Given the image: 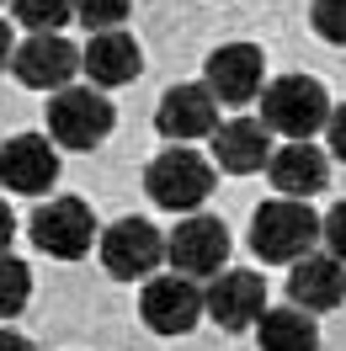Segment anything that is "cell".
<instances>
[{"label":"cell","mask_w":346,"mask_h":351,"mask_svg":"<svg viewBox=\"0 0 346 351\" xmlns=\"http://www.w3.org/2000/svg\"><path fill=\"white\" fill-rule=\"evenodd\" d=\"M102 245V266H107L112 277H150L154 266L165 261V240H160V229L150 219H117L112 229L96 234Z\"/></svg>","instance_id":"obj_7"},{"label":"cell","mask_w":346,"mask_h":351,"mask_svg":"<svg viewBox=\"0 0 346 351\" xmlns=\"http://www.w3.org/2000/svg\"><path fill=\"white\" fill-rule=\"evenodd\" d=\"M48 133H54V144H65V149H96L112 133V101L102 90L65 86L54 96V107H48Z\"/></svg>","instance_id":"obj_4"},{"label":"cell","mask_w":346,"mask_h":351,"mask_svg":"<svg viewBox=\"0 0 346 351\" xmlns=\"http://www.w3.org/2000/svg\"><path fill=\"white\" fill-rule=\"evenodd\" d=\"M214 160H218V165H224L229 176L266 171V160H272V133L261 128L256 117L218 123V128H214Z\"/></svg>","instance_id":"obj_15"},{"label":"cell","mask_w":346,"mask_h":351,"mask_svg":"<svg viewBox=\"0 0 346 351\" xmlns=\"http://www.w3.org/2000/svg\"><path fill=\"white\" fill-rule=\"evenodd\" d=\"M320 240L330 245V261L346 266V202H336V208L320 219Z\"/></svg>","instance_id":"obj_23"},{"label":"cell","mask_w":346,"mask_h":351,"mask_svg":"<svg viewBox=\"0 0 346 351\" xmlns=\"http://www.w3.org/2000/svg\"><path fill=\"white\" fill-rule=\"evenodd\" d=\"M261 351H320V325L303 308H266L261 314Z\"/></svg>","instance_id":"obj_18"},{"label":"cell","mask_w":346,"mask_h":351,"mask_svg":"<svg viewBox=\"0 0 346 351\" xmlns=\"http://www.w3.org/2000/svg\"><path fill=\"white\" fill-rule=\"evenodd\" d=\"M11 69H16V80L27 90H59L75 80V69H80V48L59 38V32H32L16 53H11Z\"/></svg>","instance_id":"obj_8"},{"label":"cell","mask_w":346,"mask_h":351,"mask_svg":"<svg viewBox=\"0 0 346 351\" xmlns=\"http://www.w3.org/2000/svg\"><path fill=\"white\" fill-rule=\"evenodd\" d=\"M165 261L181 277H214L218 266L229 261V229L214 213H187L165 240Z\"/></svg>","instance_id":"obj_6"},{"label":"cell","mask_w":346,"mask_h":351,"mask_svg":"<svg viewBox=\"0 0 346 351\" xmlns=\"http://www.w3.org/2000/svg\"><path fill=\"white\" fill-rule=\"evenodd\" d=\"M32 245L54 261H80L96 245V213L80 197H54L32 213Z\"/></svg>","instance_id":"obj_5"},{"label":"cell","mask_w":346,"mask_h":351,"mask_svg":"<svg viewBox=\"0 0 346 351\" xmlns=\"http://www.w3.org/2000/svg\"><path fill=\"white\" fill-rule=\"evenodd\" d=\"M325 138H330V154H336V160H346V107H330Z\"/></svg>","instance_id":"obj_24"},{"label":"cell","mask_w":346,"mask_h":351,"mask_svg":"<svg viewBox=\"0 0 346 351\" xmlns=\"http://www.w3.org/2000/svg\"><path fill=\"white\" fill-rule=\"evenodd\" d=\"M288 298H293V308H303V314L341 308L346 304V266L330 261V256H303V261H293Z\"/></svg>","instance_id":"obj_14"},{"label":"cell","mask_w":346,"mask_h":351,"mask_svg":"<svg viewBox=\"0 0 346 351\" xmlns=\"http://www.w3.org/2000/svg\"><path fill=\"white\" fill-rule=\"evenodd\" d=\"M154 128L187 144V138H203V133L218 128V107H214V90L208 86H171L160 96V112H154Z\"/></svg>","instance_id":"obj_13"},{"label":"cell","mask_w":346,"mask_h":351,"mask_svg":"<svg viewBox=\"0 0 346 351\" xmlns=\"http://www.w3.org/2000/svg\"><path fill=\"white\" fill-rule=\"evenodd\" d=\"M59 181V149L48 144L43 133H16L0 144V186L5 192H27L38 197Z\"/></svg>","instance_id":"obj_9"},{"label":"cell","mask_w":346,"mask_h":351,"mask_svg":"<svg viewBox=\"0 0 346 351\" xmlns=\"http://www.w3.org/2000/svg\"><path fill=\"white\" fill-rule=\"evenodd\" d=\"M75 11L96 32H117V22H128V0H75Z\"/></svg>","instance_id":"obj_22"},{"label":"cell","mask_w":346,"mask_h":351,"mask_svg":"<svg viewBox=\"0 0 346 351\" xmlns=\"http://www.w3.org/2000/svg\"><path fill=\"white\" fill-rule=\"evenodd\" d=\"M144 192H150L160 208H171V213H197V208L208 202V192H214V165L197 149H165V154L150 160Z\"/></svg>","instance_id":"obj_3"},{"label":"cell","mask_w":346,"mask_h":351,"mask_svg":"<svg viewBox=\"0 0 346 351\" xmlns=\"http://www.w3.org/2000/svg\"><path fill=\"white\" fill-rule=\"evenodd\" d=\"M27 298H32V271H27V261H16V256H0V319L22 314Z\"/></svg>","instance_id":"obj_19"},{"label":"cell","mask_w":346,"mask_h":351,"mask_svg":"<svg viewBox=\"0 0 346 351\" xmlns=\"http://www.w3.org/2000/svg\"><path fill=\"white\" fill-rule=\"evenodd\" d=\"M309 22H314V32H320L325 43L346 48V0H314Z\"/></svg>","instance_id":"obj_21"},{"label":"cell","mask_w":346,"mask_h":351,"mask_svg":"<svg viewBox=\"0 0 346 351\" xmlns=\"http://www.w3.org/2000/svg\"><path fill=\"white\" fill-rule=\"evenodd\" d=\"M80 69H86L102 90H112V86L139 80L144 53H139V43H133L128 32H96V38L86 43V53H80Z\"/></svg>","instance_id":"obj_16"},{"label":"cell","mask_w":346,"mask_h":351,"mask_svg":"<svg viewBox=\"0 0 346 351\" xmlns=\"http://www.w3.org/2000/svg\"><path fill=\"white\" fill-rule=\"evenodd\" d=\"M139 319L154 335H187L203 319V293H197L192 277H154L139 298Z\"/></svg>","instance_id":"obj_10"},{"label":"cell","mask_w":346,"mask_h":351,"mask_svg":"<svg viewBox=\"0 0 346 351\" xmlns=\"http://www.w3.org/2000/svg\"><path fill=\"white\" fill-rule=\"evenodd\" d=\"M11 234H16V213L0 202V256H11Z\"/></svg>","instance_id":"obj_25"},{"label":"cell","mask_w":346,"mask_h":351,"mask_svg":"<svg viewBox=\"0 0 346 351\" xmlns=\"http://www.w3.org/2000/svg\"><path fill=\"white\" fill-rule=\"evenodd\" d=\"M11 53H16V43H11V22H0V69L11 64Z\"/></svg>","instance_id":"obj_27"},{"label":"cell","mask_w":346,"mask_h":351,"mask_svg":"<svg viewBox=\"0 0 346 351\" xmlns=\"http://www.w3.org/2000/svg\"><path fill=\"white\" fill-rule=\"evenodd\" d=\"M330 123V96L314 75H282L261 86V128L282 133L288 144H309V133Z\"/></svg>","instance_id":"obj_1"},{"label":"cell","mask_w":346,"mask_h":351,"mask_svg":"<svg viewBox=\"0 0 346 351\" xmlns=\"http://www.w3.org/2000/svg\"><path fill=\"white\" fill-rule=\"evenodd\" d=\"M266 176L288 202H309L314 192H325V154L314 144H288V149H272L266 160Z\"/></svg>","instance_id":"obj_17"},{"label":"cell","mask_w":346,"mask_h":351,"mask_svg":"<svg viewBox=\"0 0 346 351\" xmlns=\"http://www.w3.org/2000/svg\"><path fill=\"white\" fill-rule=\"evenodd\" d=\"M261 75H266V59H261L256 43H224L208 53V90H214V101H229V107L256 101Z\"/></svg>","instance_id":"obj_11"},{"label":"cell","mask_w":346,"mask_h":351,"mask_svg":"<svg viewBox=\"0 0 346 351\" xmlns=\"http://www.w3.org/2000/svg\"><path fill=\"white\" fill-rule=\"evenodd\" d=\"M314 240H320V213H314L309 202L272 197V202H261L256 219H251V250L272 266L303 261Z\"/></svg>","instance_id":"obj_2"},{"label":"cell","mask_w":346,"mask_h":351,"mask_svg":"<svg viewBox=\"0 0 346 351\" xmlns=\"http://www.w3.org/2000/svg\"><path fill=\"white\" fill-rule=\"evenodd\" d=\"M0 351H38V346H32L27 335H16V330H5V325H0Z\"/></svg>","instance_id":"obj_26"},{"label":"cell","mask_w":346,"mask_h":351,"mask_svg":"<svg viewBox=\"0 0 346 351\" xmlns=\"http://www.w3.org/2000/svg\"><path fill=\"white\" fill-rule=\"evenodd\" d=\"M203 314H214L224 330H245L266 314V282L256 271H218L203 293Z\"/></svg>","instance_id":"obj_12"},{"label":"cell","mask_w":346,"mask_h":351,"mask_svg":"<svg viewBox=\"0 0 346 351\" xmlns=\"http://www.w3.org/2000/svg\"><path fill=\"white\" fill-rule=\"evenodd\" d=\"M75 11V0H11V16L32 32H59Z\"/></svg>","instance_id":"obj_20"}]
</instances>
